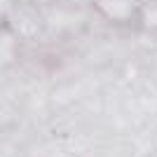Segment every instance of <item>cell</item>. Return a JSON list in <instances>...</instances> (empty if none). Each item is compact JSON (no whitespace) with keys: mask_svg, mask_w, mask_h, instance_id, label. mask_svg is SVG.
Listing matches in <instances>:
<instances>
[{"mask_svg":"<svg viewBox=\"0 0 157 157\" xmlns=\"http://www.w3.org/2000/svg\"><path fill=\"white\" fill-rule=\"evenodd\" d=\"M143 24H145L148 28H155V26H157V5L143 7Z\"/></svg>","mask_w":157,"mask_h":157,"instance_id":"obj_2","label":"cell"},{"mask_svg":"<svg viewBox=\"0 0 157 157\" xmlns=\"http://www.w3.org/2000/svg\"><path fill=\"white\" fill-rule=\"evenodd\" d=\"M98 7L105 17H110L115 21L129 19L134 14V0H98Z\"/></svg>","mask_w":157,"mask_h":157,"instance_id":"obj_1","label":"cell"}]
</instances>
